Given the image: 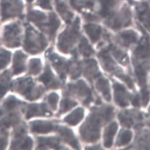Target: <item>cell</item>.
Wrapping results in <instances>:
<instances>
[{
  "mask_svg": "<svg viewBox=\"0 0 150 150\" xmlns=\"http://www.w3.org/2000/svg\"><path fill=\"white\" fill-rule=\"evenodd\" d=\"M28 19L33 23L40 29L46 32L53 38L59 28L61 22L54 13H45L39 10L29 9L28 13Z\"/></svg>",
  "mask_w": 150,
  "mask_h": 150,
  "instance_id": "6da1fadb",
  "label": "cell"
},
{
  "mask_svg": "<svg viewBox=\"0 0 150 150\" xmlns=\"http://www.w3.org/2000/svg\"><path fill=\"white\" fill-rule=\"evenodd\" d=\"M26 37L24 40V49L31 54L38 53L46 46L47 41L45 38L36 32L30 25L27 24Z\"/></svg>",
  "mask_w": 150,
  "mask_h": 150,
  "instance_id": "7a4b0ae2",
  "label": "cell"
},
{
  "mask_svg": "<svg viewBox=\"0 0 150 150\" xmlns=\"http://www.w3.org/2000/svg\"><path fill=\"white\" fill-rule=\"evenodd\" d=\"M79 29L80 19L77 17L59 38L58 46L61 51L67 52L72 48L79 37Z\"/></svg>",
  "mask_w": 150,
  "mask_h": 150,
  "instance_id": "3957f363",
  "label": "cell"
},
{
  "mask_svg": "<svg viewBox=\"0 0 150 150\" xmlns=\"http://www.w3.org/2000/svg\"><path fill=\"white\" fill-rule=\"evenodd\" d=\"M24 8L22 0H0V13L3 21L16 17H22Z\"/></svg>",
  "mask_w": 150,
  "mask_h": 150,
  "instance_id": "277c9868",
  "label": "cell"
},
{
  "mask_svg": "<svg viewBox=\"0 0 150 150\" xmlns=\"http://www.w3.org/2000/svg\"><path fill=\"white\" fill-rule=\"evenodd\" d=\"M132 13L129 7L124 4L109 18L106 20L108 26L114 30L128 26L131 24Z\"/></svg>",
  "mask_w": 150,
  "mask_h": 150,
  "instance_id": "5b68a950",
  "label": "cell"
},
{
  "mask_svg": "<svg viewBox=\"0 0 150 150\" xmlns=\"http://www.w3.org/2000/svg\"><path fill=\"white\" fill-rule=\"evenodd\" d=\"M100 123L99 114L94 113L81 128V133L83 138L91 142L97 140L100 136Z\"/></svg>",
  "mask_w": 150,
  "mask_h": 150,
  "instance_id": "8992f818",
  "label": "cell"
},
{
  "mask_svg": "<svg viewBox=\"0 0 150 150\" xmlns=\"http://www.w3.org/2000/svg\"><path fill=\"white\" fill-rule=\"evenodd\" d=\"M21 28L20 23L16 22L7 25L4 29V41L8 47H17L20 44Z\"/></svg>",
  "mask_w": 150,
  "mask_h": 150,
  "instance_id": "52a82bcc",
  "label": "cell"
},
{
  "mask_svg": "<svg viewBox=\"0 0 150 150\" xmlns=\"http://www.w3.org/2000/svg\"><path fill=\"white\" fill-rule=\"evenodd\" d=\"M99 17L108 20L119 9L120 6V0H98Z\"/></svg>",
  "mask_w": 150,
  "mask_h": 150,
  "instance_id": "ba28073f",
  "label": "cell"
},
{
  "mask_svg": "<svg viewBox=\"0 0 150 150\" xmlns=\"http://www.w3.org/2000/svg\"><path fill=\"white\" fill-rule=\"evenodd\" d=\"M135 11L138 20L150 31V6L145 3H137Z\"/></svg>",
  "mask_w": 150,
  "mask_h": 150,
  "instance_id": "9c48e42d",
  "label": "cell"
},
{
  "mask_svg": "<svg viewBox=\"0 0 150 150\" xmlns=\"http://www.w3.org/2000/svg\"><path fill=\"white\" fill-rule=\"evenodd\" d=\"M115 90V99L116 103L122 107L128 105L129 94L125 88L119 83H115L113 86Z\"/></svg>",
  "mask_w": 150,
  "mask_h": 150,
  "instance_id": "30bf717a",
  "label": "cell"
},
{
  "mask_svg": "<svg viewBox=\"0 0 150 150\" xmlns=\"http://www.w3.org/2000/svg\"><path fill=\"white\" fill-rule=\"evenodd\" d=\"M16 87L20 93L27 97L28 98L33 99L36 98L32 93L35 85L30 79H24L20 80L17 83Z\"/></svg>",
  "mask_w": 150,
  "mask_h": 150,
  "instance_id": "8fae6325",
  "label": "cell"
},
{
  "mask_svg": "<svg viewBox=\"0 0 150 150\" xmlns=\"http://www.w3.org/2000/svg\"><path fill=\"white\" fill-rule=\"evenodd\" d=\"M55 8L58 13L67 23H70L74 17L73 13L70 10L67 4L63 0H56Z\"/></svg>",
  "mask_w": 150,
  "mask_h": 150,
  "instance_id": "7c38bea8",
  "label": "cell"
},
{
  "mask_svg": "<svg viewBox=\"0 0 150 150\" xmlns=\"http://www.w3.org/2000/svg\"><path fill=\"white\" fill-rule=\"evenodd\" d=\"M69 89L70 91L77 94L78 96H81V97H86L87 98L86 102L87 103L90 102L91 91L84 81H80L77 84L69 87Z\"/></svg>",
  "mask_w": 150,
  "mask_h": 150,
  "instance_id": "4fadbf2b",
  "label": "cell"
},
{
  "mask_svg": "<svg viewBox=\"0 0 150 150\" xmlns=\"http://www.w3.org/2000/svg\"><path fill=\"white\" fill-rule=\"evenodd\" d=\"M55 126L51 122L36 120L31 123V129L33 132L47 133L55 129Z\"/></svg>",
  "mask_w": 150,
  "mask_h": 150,
  "instance_id": "5bb4252c",
  "label": "cell"
},
{
  "mask_svg": "<svg viewBox=\"0 0 150 150\" xmlns=\"http://www.w3.org/2000/svg\"><path fill=\"white\" fill-rule=\"evenodd\" d=\"M135 56L136 58L141 59L150 57V42L146 38H144L137 47Z\"/></svg>",
  "mask_w": 150,
  "mask_h": 150,
  "instance_id": "9a60e30c",
  "label": "cell"
},
{
  "mask_svg": "<svg viewBox=\"0 0 150 150\" xmlns=\"http://www.w3.org/2000/svg\"><path fill=\"white\" fill-rule=\"evenodd\" d=\"M73 8L79 11L92 10L95 6L96 0H69Z\"/></svg>",
  "mask_w": 150,
  "mask_h": 150,
  "instance_id": "2e32d148",
  "label": "cell"
},
{
  "mask_svg": "<svg viewBox=\"0 0 150 150\" xmlns=\"http://www.w3.org/2000/svg\"><path fill=\"white\" fill-rule=\"evenodd\" d=\"M99 57L102 61V64L107 71L110 72H116L118 74V76L120 77L123 74L119 72V69L117 68L116 64L113 59L109 55L108 52L105 51H102L99 55Z\"/></svg>",
  "mask_w": 150,
  "mask_h": 150,
  "instance_id": "e0dca14e",
  "label": "cell"
},
{
  "mask_svg": "<svg viewBox=\"0 0 150 150\" xmlns=\"http://www.w3.org/2000/svg\"><path fill=\"white\" fill-rule=\"evenodd\" d=\"M39 80L43 83V84L49 88H58L60 86V83L55 79L54 74L51 69L47 67L45 72L39 78Z\"/></svg>",
  "mask_w": 150,
  "mask_h": 150,
  "instance_id": "ac0fdd59",
  "label": "cell"
},
{
  "mask_svg": "<svg viewBox=\"0 0 150 150\" xmlns=\"http://www.w3.org/2000/svg\"><path fill=\"white\" fill-rule=\"evenodd\" d=\"M84 28L87 34L93 42L97 41L102 34V28L97 24L88 23L85 25Z\"/></svg>",
  "mask_w": 150,
  "mask_h": 150,
  "instance_id": "d6986e66",
  "label": "cell"
},
{
  "mask_svg": "<svg viewBox=\"0 0 150 150\" xmlns=\"http://www.w3.org/2000/svg\"><path fill=\"white\" fill-rule=\"evenodd\" d=\"M26 55H25L21 51H17L14 57L13 69L14 74H18L24 70V63L26 61Z\"/></svg>",
  "mask_w": 150,
  "mask_h": 150,
  "instance_id": "ffe728a7",
  "label": "cell"
},
{
  "mask_svg": "<svg viewBox=\"0 0 150 150\" xmlns=\"http://www.w3.org/2000/svg\"><path fill=\"white\" fill-rule=\"evenodd\" d=\"M117 125L113 122L106 128L104 134V145L105 147L109 148L112 145L113 137L117 131Z\"/></svg>",
  "mask_w": 150,
  "mask_h": 150,
  "instance_id": "44dd1931",
  "label": "cell"
},
{
  "mask_svg": "<svg viewBox=\"0 0 150 150\" xmlns=\"http://www.w3.org/2000/svg\"><path fill=\"white\" fill-rule=\"evenodd\" d=\"M51 115V113L46 111V107L44 105H32L28 108L27 112V118H30L33 116H39V115Z\"/></svg>",
  "mask_w": 150,
  "mask_h": 150,
  "instance_id": "7402d4cb",
  "label": "cell"
},
{
  "mask_svg": "<svg viewBox=\"0 0 150 150\" xmlns=\"http://www.w3.org/2000/svg\"><path fill=\"white\" fill-rule=\"evenodd\" d=\"M138 36L132 30H128L120 33L119 39L122 43L126 46H129L133 43L137 42Z\"/></svg>",
  "mask_w": 150,
  "mask_h": 150,
  "instance_id": "603a6c76",
  "label": "cell"
},
{
  "mask_svg": "<svg viewBox=\"0 0 150 150\" xmlns=\"http://www.w3.org/2000/svg\"><path fill=\"white\" fill-rule=\"evenodd\" d=\"M58 131L61 134V136L62 137V138H64V139L69 144L75 148L76 149L79 148V144L76 138L74 137L72 132L70 129L65 127H59L58 128Z\"/></svg>",
  "mask_w": 150,
  "mask_h": 150,
  "instance_id": "cb8c5ba5",
  "label": "cell"
},
{
  "mask_svg": "<svg viewBox=\"0 0 150 150\" xmlns=\"http://www.w3.org/2000/svg\"><path fill=\"white\" fill-rule=\"evenodd\" d=\"M84 116V110L81 108H78L72 112L65 118V121L71 125H76L79 123Z\"/></svg>",
  "mask_w": 150,
  "mask_h": 150,
  "instance_id": "d4e9b609",
  "label": "cell"
},
{
  "mask_svg": "<svg viewBox=\"0 0 150 150\" xmlns=\"http://www.w3.org/2000/svg\"><path fill=\"white\" fill-rule=\"evenodd\" d=\"M96 86L97 88L102 93L104 97L109 101L110 100V91L108 81L105 79L102 78L97 81Z\"/></svg>",
  "mask_w": 150,
  "mask_h": 150,
  "instance_id": "484cf974",
  "label": "cell"
},
{
  "mask_svg": "<svg viewBox=\"0 0 150 150\" xmlns=\"http://www.w3.org/2000/svg\"><path fill=\"white\" fill-rule=\"evenodd\" d=\"M10 78L8 72H4L0 78V98L6 93L7 91L10 87Z\"/></svg>",
  "mask_w": 150,
  "mask_h": 150,
  "instance_id": "4316f807",
  "label": "cell"
},
{
  "mask_svg": "<svg viewBox=\"0 0 150 150\" xmlns=\"http://www.w3.org/2000/svg\"><path fill=\"white\" fill-rule=\"evenodd\" d=\"M132 132L129 131H123L120 132L117 144L118 145L121 146V145H127L128 144L131 139H132Z\"/></svg>",
  "mask_w": 150,
  "mask_h": 150,
  "instance_id": "83f0119b",
  "label": "cell"
},
{
  "mask_svg": "<svg viewBox=\"0 0 150 150\" xmlns=\"http://www.w3.org/2000/svg\"><path fill=\"white\" fill-rule=\"evenodd\" d=\"M110 48L113 53V55L120 63L125 64L128 62V58L127 57V55L125 54H124L122 51H121L120 50L117 49L113 46H110Z\"/></svg>",
  "mask_w": 150,
  "mask_h": 150,
  "instance_id": "f1b7e54d",
  "label": "cell"
},
{
  "mask_svg": "<svg viewBox=\"0 0 150 150\" xmlns=\"http://www.w3.org/2000/svg\"><path fill=\"white\" fill-rule=\"evenodd\" d=\"M85 72L88 75V77H94L98 76L97 67L96 62L94 60H89L87 61Z\"/></svg>",
  "mask_w": 150,
  "mask_h": 150,
  "instance_id": "f546056e",
  "label": "cell"
},
{
  "mask_svg": "<svg viewBox=\"0 0 150 150\" xmlns=\"http://www.w3.org/2000/svg\"><path fill=\"white\" fill-rule=\"evenodd\" d=\"M42 64L39 59H32L29 63V72L32 74H37L40 72Z\"/></svg>",
  "mask_w": 150,
  "mask_h": 150,
  "instance_id": "4dcf8cb0",
  "label": "cell"
},
{
  "mask_svg": "<svg viewBox=\"0 0 150 150\" xmlns=\"http://www.w3.org/2000/svg\"><path fill=\"white\" fill-rule=\"evenodd\" d=\"M39 145L40 147L50 146L56 147L58 145V141L54 138H40L39 139Z\"/></svg>",
  "mask_w": 150,
  "mask_h": 150,
  "instance_id": "1f68e13d",
  "label": "cell"
},
{
  "mask_svg": "<svg viewBox=\"0 0 150 150\" xmlns=\"http://www.w3.org/2000/svg\"><path fill=\"white\" fill-rule=\"evenodd\" d=\"M79 50L80 52L85 56H89L93 53V49L88 45L87 40L85 38L82 39L79 46Z\"/></svg>",
  "mask_w": 150,
  "mask_h": 150,
  "instance_id": "d6a6232c",
  "label": "cell"
},
{
  "mask_svg": "<svg viewBox=\"0 0 150 150\" xmlns=\"http://www.w3.org/2000/svg\"><path fill=\"white\" fill-rule=\"evenodd\" d=\"M10 52L1 50L0 51V69L5 68L10 61Z\"/></svg>",
  "mask_w": 150,
  "mask_h": 150,
  "instance_id": "836d02e7",
  "label": "cell"
},
{
  "mask_svg": "<svg viewBox=\"0 0 150 150\" xmlns=\"http://www.w3.org/2000/svg\"><path fill=\"white\" fill-rule=\"evenodd\" d=\"M77 105V103L76 102L71 100L68 98L64 99L61 103V112L62 113L65 112Z\"/></svg>",
  "mask_w": 150,
  "mask_h": 150,
  "instance_id": "e575fe53",
  "label": "cell"
},
{
  "mask_svg": "<svg viewBox=\"0 0 150 150\" xmlns=\"http://www.w3.org/2000/svg\"><path fill=\"white\" fill-rule=\"evenodd\" d=\"M18 101L16 98L11 96L6 100V101L4 103V106L6 109L11 110L14 109L18 104Z\"/></svg>",
  "mask_w": 150,
  "mask_h": 150,
  "instance_id": "d590c367",
  "label": "cell"
},
{
  "mask_svg": "<svg viewBox=\"0 0 150 150\" xmlns=\"http://www.w3.org/2000/svg\"><path fill=\"white\" fill-rule=\"evenodd\" d=\"M54 0H38L36 5L45 10H51L52 3Z\"/></svg>",
  "mask_w": 150,
  "mask_h": 150,
  "instance_id": "8d00e7d4",
  "label": "cell"
},
{
  "mask_svg": "<svg viewBox=\"0 0 150 150\" xmlns=\"http://www.w3.org/2000/svg\"><path fill=\"white\" fill-rule=\"evenodd\" d=\"M58 98H59L58 96L55 93H51L48 96V98H47L48 102L53 109H55L57 108Z\"/></svg>",
  "mask_w": 150,
  "mask_h": 150,
  "instance_id": "74e56055",
  "label": "cell"
},
{
  "mask_svg": "<svg viewBox=\"0 0 150 150\" xmlns=\"http://www.w3.org/2000/svg\"><path fill=\"white\" fill-rule=\"evenodd\" d=\"M32 144H33L32 140L30 138H27L24 140V141H23V143L21 145L20 148L21 149H30L32 146Z\"/></svg>",
  "mask_w": 150,
  "mask_h": 150,
  "instance_id": "f35d334b",
  "label": "cell"
},
{
  "mask_svg": "<svg viewBox=\"0 0 150 150\" xmlns=\"http://www.w3.org/2000/svg\"><path fill=\"white\" fill-rule=\"evenodd\" d=\"M142 102L143 104L144 105H146L147 103L148 102V100L149 99V94L148 91L145 89H143L142 90Z\"/></svg>",
  "mask_w": 150,
  "mask_h": 150,
  "instance_id": "ab89813d",
  "label": "cell"
},
{
  "mask_svg": "<svg viewBox=\"0 0 150 150\" xmlns=\"http://www.w3.org/2000/svg\"><path fill=\"white\" fill-rule=\"evenodd\" d=\"M7 144V138L6 137H0V149L5 148Z\"/></svg>",
  "mask_w": 150,
  "mask_h": 150,
  "instance_id": "60d3db41",
  "label": "cell"
},
{
  "mask_svg": "<svg viewBox=\"0 0 150 150\" xmlns=\"http://www.w3.org/2000/svg\"><path fill=\"white\" fill-rule=\"evenodd\" d=\"M132 104L135 106H139L140 103H139V97L138 96H135L134 99L132 100Z\"/></svg>",
  "mask_w": 150,
  "mask_h": 150,
  "instance_id": "b9f144b4",
  "label": "cell"
},
{
  "mask_svg": "<svg viewBox=\"0 0 150 150\" xmlns=\"http://www.w3.org/2000/svg\"><path fill=\"white\" fill-rule=\"evenodd\" d=\"M33 1H35V0H27V1H28V3H32Z\"/></svg>",
  "mask_w": 150,
  "mask_h": 150,
  "instance_id": "7bdbcfd3",
  "label": "cell"
}]
</instances>
